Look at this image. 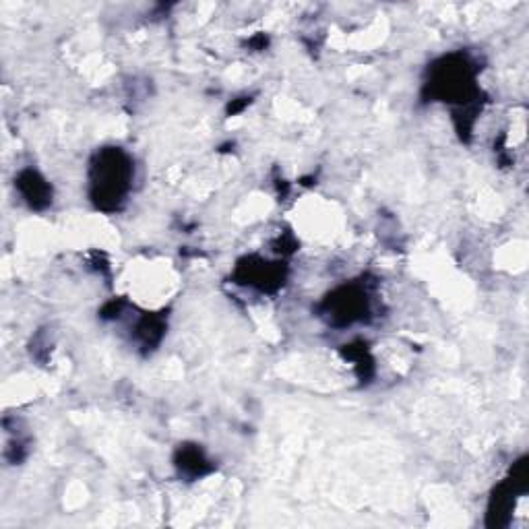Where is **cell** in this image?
<instances>
[{"label":"cell","mask_w":529,"mask_h":529,"mask_svg":"<svg viewBox=\"0 0 529 529\" xmlns=\"http://www.w3.org/2000/svg\"><path fill=\"white\" fill-rule=\"evenodd\" d=\"M129 162L120 151H110L102 155V166H98V186L100 195L108 199H120L122 193L127 191L129 184Z\"/></svg>","instance_id":"1"}]
</instances>
